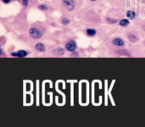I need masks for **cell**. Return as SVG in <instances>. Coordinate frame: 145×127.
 I'll list each match as a JSON object with an SVG mask.
<instances>
[{"label": "cell", "mask_w": 145, "mask_h": 127, "mask_svg": "<svg viewBox=\"0 0 145 127\" xmlns=\"http://www.w3.org/2000/svg\"><path fill=\"white\" fill-rule=\"evenodd\" d=\"M29 34L33 39H40L43 36V33L41 32V31H39L37 28L32 27L29 30Z\"/></svg>", "instance_id": "1"}, {"label": "cell", "mask_w": 145, "mask_h": 127, "mask_svg": "<svg viewBox=\"0 0 145 127\" xmlns=\"http://www.w3.org/2000/svg\"><path fill=\"white\" fill-rule=\"evenodd\" d=\"M107 20H108V21H111V22L112 23H114V22H116V20H110V18H108V19H107Z\"/></svg>", "instance_id": "17"}, {"label": "cell", "mask_w": 145, "mask_h": 127, "mask_svg": "<svg viewBox=\"0 0 145 127\" xmlns=\"http://www.w3.org/2000/svg\"><path fill=\"white\" fill-rule=\"evenodd\" d=\"M126 15H127V19H129V20H134L135 17H136V13L133 10H127Z\"/></svg>", "instance_id": "7"}, {"label": "cell", "mask_w": 145, "mask_h": 127, "mask_svg": "<svg viewBox=\"0 0 145 127\" xmlns=\"http://www.w3.org/2000/svg\"><path fill=\"white\" fill-rule=\"evenodd\" d=\"M64 52H65V50H64V48H59L55 49L53 53L57 55H63L64 53Z\"/></svg>", "instance_id": "10"}, {"label": "cell", "mask_w": 145, "mask_h": 127, "mask_svg": "<svg viewBox=\"0 0 145 127\" xmlns=\"http://www.w3.org/2000/svg\"><path fill=\"white\" fill-rule=\"evenodd\" d=\"M96 33H97V32H96V30H95V29L88 28V29L87 30V34L88 36H95V35H96Z\"/></svg>", "instance_id": "9"}, {"label": "cell", "mask_w": 145, "mask_h": 127, "mask_svg": "<svg viewBox=\"0 0 145 127\" xmlns=\"http://www.w3.org/2000/svg\"><path fill=\"white\" fill-rule=\"evenodd\" d=\"M61 21H62V24L63 25H68L69 23H70V20L67 19V18H63Z\"/></svg>", "instance_id": "13"}, {"label": "cell", "mask_w": 145, "mask_h": 127, "mask_svg": "<svg viewBox=\"0 0 145 127\" xmlns=\"http://www.w3.org/2000/svg\"><path fill=\"white\" fill-rule=\"evenodd\" d=\"M130 24L129 20L128 19H122V20L120 21V26H122V27H126V26H128Z\"/></svg>", "instance_id": "8"}, {"label": "cell", "mask_w": 145, "mask_h": 127, "mask_svg": "<svg viewBox=\"0 0 145 127\" xmlns=\"http://www.w3.org/2000/svg\"><path fill=\"white\" fill-rule=\"evenodd\" d=\"M112 44H113V45H115V46H119V47H123V46L125 45V42H124V41L121 39V38L116 37V38H114V39H113Z\"/></svg>", "instance_id": "5"}, {"label": "cell", "mask_w": 145, "mask_h": 127, "mask_svg": "<svg viewBox=\"0 0 145 127\" xmlns=\"http://www.w3.org/2000/svg\"><path fill=\"white\" fill-rule=\"evenodd\" d=\"M72 56H76L77 57L78 56V54L76 53V51H74V52H72Z\"/></svg>", "instance_id": "16"}, {"label": "cell", "mask_w": 145, "mask_h": 127, "mask_svg": "<svg viewBox=\"0 0 145 127\" xmlns=\"http://www.w3.org/2000/svg\"><path fill=\"white\" fill-rule=\"evenodd\" d=\"M90 1H93H93H96V0H90Z\"/></svg>", "instance_id": "18"}, {"label": "cell", "mask_w": 145, "mask_h": 127, "mask_svg": "<svg viewBox=\"0 0 145 127\" xmlns=\"http://www.w3.org/2000/svg\"><path fill=\"white\" fill-rule=\"evenodd\" d=\"M10 55L13 57H17V58H25L28 55V53L26 50H19L17 52H12L10 53Z\"/></svg>", "instance_id": "4"}, {"label": "cell", "mask_w": 145, "mask_h": 127, "mask_svg": "<svg viewBox=\"0 0 145 127\" xmlns=\"http://www.w3.org/2000/svg\"><path fill=\"white\" fill-rule=\"evenodd\" d=\"M63 3L69 11H72L75 9V3L73 0H62Z\"/></svg>", "instance_id": "3"}, {"label": "cell", "mask_w": 145, "mask_h": 127, "mask_svg": "<svg viewBox=\"0 0 145 127\" xmlns=\"http://www.w3.org/2000/svg\"><path fill=\"white\" fill-rule=\"evenodd\" d=\"M128 39H129L131 42H137V38H136V36L132 35V34H130V35L128 36Z\"/></svg>", "instance_id": "11"}, {"label": "cell", "mask_w": 145, "mask_h": 127, "mask_svg": "<svg viewBox=\"0 0 145 127\" xmlns=\"http://www.w3.org/2000/svg\"><path fill=\"white\" fill-rule=\"evenodd\" d=\"M35 48L38 52H44L45 50H46L45 45L43 43H42V42H38V43L36 44Z\"/></svg>", "instance_id": "6"}, {"label": "cell", "mask_w": 145, "mask_h": 127, "mask_svg": "<svg viewBox=\"0 0 145 127\" xmlns=\"http://www.w3.org/2000/svg\"><path fill=\"white\" fill-rule=\"evenodd\" d=\"M22 3L24 6H28V4H29V0H22Z\"/></svg>", "instance_id": "14"}, {"label": "cell", "mask_w": 145, "mask_h": 127, "mask_svg": "<svg viewBox=\"0 0 145 127\" xmlns=\"http://www.w3.org/2000/svg\"><path fill=\"white\" fill-rule=\"evenodd\" d=\"M3 3H9L11 2V0H2Z\"/></svg>", "instance_id": "15"}, {"label": "cell", "mask_w": 145, "mask_h": 127, "mask_svg": "<svg viewBox=\"0 0 145 127\" xmlns=\"http://www.w3.org/2000/svg\"><path fill=\"white\" fill-rule=\"evenodd\" d=\"M76 48H77L76 42L75 41H73V40H70V41L66 42V44H65V49L67 50V51L74 52V51H76Z\"/></svg>", "instance_id": "2"}, {"label": "cell", "mask_w": 145, "mask_h": 127, "mask_svg": "<svg viewBox=\"0 0 145 127\" xmlns=\"http://www.w3.org/2000/svg\"><path fill=\"white\" fill-rule=\"evenodd\" d=\"M38 9L43 11H46V10H48V6L46 4H44V3H43V4H40L39 6H38Z\"/></svg>", "instance_id": "12"}]
</instances>
